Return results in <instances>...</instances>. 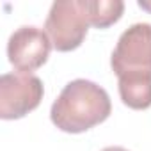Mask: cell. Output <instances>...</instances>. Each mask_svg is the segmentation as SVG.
<instances>
[{
  "mask_svg": "<svg viewBox=\"0 0 151 151\" xmlns=\"http://www.w3.org/2000/svg\"><path fill=\"white\" fill-rule=\"evenodd\" d=\"M45 94L39 77L32 73H4L0 77V117L20 119L37 109Z\"/></svg>",
  "mask_w": 151,
  "mask_h": 151,
  "instance_id": "4",
  "label": "cell"
},
{
  "mask_svg": "<svg viewBox=\"0 0 151 151\" xmlns=\"http://www.w3.org/2000/svg\"><path fill=\"white\" fill-rule=\"evenodd\" d=\"M101 151H128V149H124V147H121V146H109V147H105V149H101Z\"/></svg>",
  "mask_w": 151,
  "mask_h": 151,
  "instance_id": "9",
  "label": "cell"
},
{
  "mask_svg": "<svg viewBox=\"0 0 151 151\" xmlns=\"http://www.w3.org/2000/svg\"><path fill=\"white\" fill-rule=\"evenodd\" d=\"M52 46L45 30L25 25L11 34L7 41V59L18 73H30L48 60Z\"/></svg>",
  "mask_w": 151,
  "mask_h": 151,
  "instance_id": "5",
  "label": "cell"
},
{
  "mask_svg": "<svg viewBox=\"0 0 151 151\" xmlns=\"http://www.w3.org/2000/svg\"><path fill=\"white\" fill-rule=\"evenodd\" d=\"M110 112L109 93L91 80L77 78L66 84L53 101L50 119L66 133H82L103 123Z\"/></svg>",
  "mask_w": 151,
  "mask_h": 151,
  "instance_id": "1",
  "label": "cell"
},
{
  "mask_svg": "<svg viewBox=\"0 0 151 151\" xmlns=\"http://www.w3.org/2000/svg\"><path fill=\"white\" fill-rule=\"evenodd\" d=\"M117 89L126 107L133 110H144L151 107V77L119 78Z\"/></svg>",
  "mask_w": 151,
  "mask_h": 151,
  "instance_id": "6",
  "label": "cell"
},
{
  "mask_svg": "<svg viewBox=\"0 0 151 151\" xmlns=\"http://www.w3.org/2000/svg\"><path fill=\"white\" fill-rule=\"evenodd\" d=\"M112 71L119 78L151 77V25L133 23L117 39L110 57Z\"/></svg>",
  "mask_w": 151,
  "mask_h": 151,
  "instance_id": "2",
  "label": "cell"
},
{
  "mask_svg": "<svg viewBox=\"0 0 151 151\" xmlns=\"http://www.w3.org/2000/svg\"><path fill=\"white\" fill-rule=\"evenodd\" d=\"M139 7H142V9H146V11L151 13V2H144V0H139Z\"/></svg>",
  "mask_w": 151,
  "mask_h": 151,
  "instance_id": "8",
  "label": "cell"
},
{
  "mask_svg": "<svg viewBox=\"0 0 151 151\" xmlns=\"http://www.w3.org/2000/svg\"><path fill=\"white\" fill-rule=\"evenodd\" d=\"M84 9L89 25L107 29L123 16L124 4L121 0H84Z\"/></svg>",
  "mask_w": 151,
  "mask_h": 151,
  "instance_id": "7",
  "label": "cell"
},
{
  "mask_svg": "<svg viewBox=\"0 0 151 151\" xmlns=\"http://www.w3.org/2000/svg\"><path fill=\"white\" fill-rule=\"evenodd\" d=\"M89 29L84 0H57L52 4L45 22V32L48 34L57 52L77 50Z\"/></svg>",
  "mask_w": 151,
  "mask_h": 151,
  "instance_id": "3",
  "label": "cell"
}]
</instances>
